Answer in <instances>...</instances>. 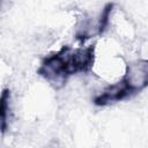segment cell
<instances>
[{
	"label": "cell",
	"instance_id": "6da1fadb",
	"mask_svg": "<svg viewBox=\"0 0 148 148\" xmlns=\"http://www.w3.org/2000/svg\"><path fill=\"white\" fill-rule=\"evenodd\" d=\"M131 92L142 90L148 86V60H135L126 66L123 77Z\"/></svg>",
	"mask_w": 148,
	"mask_h": 148
}]
</instances>
